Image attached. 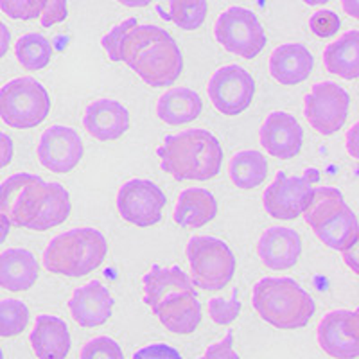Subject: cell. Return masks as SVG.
Listing matches in <instances>:
<instances>
[{"label":"cell","instance_id":"cell-10","mask_svg":"<svg viewBox=\"0 0 359 359\" xmlns=\"http://www.w3.org/2000/svg\"><path fill=\"white\" fill-rule=\"evenodd\" d=\"M208 97L219 114H243L252 104L255 95V81L252 74L239 65H226L217 69L207 85Z\"/></svg>","mask_w":359,"mask_h":359},{"label":"cell","instance_id":"cell-22","mask_svg":"<svg viewBox=\"0 0 359 359\" xmlns=\"http://www.w3.org/2000/svg\"><path fill=\"white\" fill-rule=\"evenodd\" d=\"M40 266L33 252L25 248H8L0 253V287L20 293L36 284Z\"/></svg>","mask_w":359,"mask_h":359},{"label":"cell","instance_id":"cell-30","mask_svg":"<svg viewBox=\"0 0 359 359\" xmlns=\"http://www.w3.org/2000/svg\"><path fill=\"white\" fill-rule=\"evenodd\" d=\"M345 207L347 203L341 191L334 187H314L309 205L304 210V217H306V223L314 230L318 229L320 224L338 216Z\"/></svg>","mask_w":359,"mask_h":359},{"label":"cell","instance_id":"cell-17","mask_svg":"<svg viewBox=\"0 0 359 359\" xmlns=\"http://www.w3.org/2000/svg\"><path fill=\"white\" fill-rule=\"evenodd\" d=\"M83 126L101 142L117 140L130 130V111L115 99H97L86 108Z\"/></svg>","mask_w":359,"mask_h":359},{"label":"cell","instance_id":"cell-35","mask_svg":"<svg viewBox=\"0 0 359 359\" xmlns=\"http://www.w3.org/2000/svg\"><path fill=\"white\" fill-rule=\"evenodd\" d=\"M79 359H124L123 348L110 336H97L83 345Z\"/></svg>","mask_w":359,"mask_h":359},{"label":"cell","instance_id":"cell-4","mask_svg":"<svg viewBox=\"0 0 359 359\" xmlns=\"http://www.w3.org/2000/svg\"><path fill=\"white\" fill-rule=\"evenodd\" d=\"M108 255L107 237L97 229H72L56 236L43 252L47 271L65 277H85L104 262Z\"/></svg>","mask_w":359,"mask_h":359},{"label":"cell","instance_id":"cell-26","mask_svg":"<svg viewBox=\"0 0 359 359\" xmlns=\"http://www.w3.org/2000/svg\"><path fill=\"white\" fill-rule=\"evenodd\" d=\"M327 70L338 78L354 81L359 76V31H348L323 50Z\"/></svg>","mask_w":359,"mask_h":359},{"label":"cell","instance_id":"cell-7","mask_svg":"<svg viewBox=\"0 0 359 359\" xmlns=\"http://www.w3.org/2000/svg\"><path fill=\"white\" fill-rule=\"evenodd\" d=\"M217 43L245 60L259 56L268 43L264 27L252 9L233 6L223 11L214 25Z\"/></svg>","mask_w":359,"mask_h":359},{"label":"cell","instance_id":"cell-20","mask_svg":"<svg viewBox=\"0 0 359 359\" xmlns=\"http://www.w3.org/2000/svg\"><path fill=\"white\" fill-rule=\"evenodd\" d=\"M153 314H156L168 331L175 334H191L201 322V304L196 293H172L163 298Z\"/></svg>","mask_w":359,"mask_h":359},{"label":"cell","instance_id":"cell-11","mask_svg":"<svg viewBox=\"0 0 359 359\" xmlns=\"http://www.w3.org/2000/svg\"><path fill=\"white\" fill-rule=\"evenodd\" d=\"M351 95L332 81H322L306 95V118L322 135H334L347 121Z\"/></svg>","mask_w":359,"mask_h":359},{"label":"cell","instance_id":"cell-42","mask_svg":"<svg viewBox=\"0 0 359 359\" xmlns=\"http://www.w3.org/2000/svg\"><path fill=\"white\" fill-rule=\"evenodd\" d=\"M13 153H15V144H13L11 137L0 131V169L8 168L11 163Z\"/></svg>","mask_w":359,"mask_h":359},{"label":"cell","instance_id":"cell-25","mask_svg":"<svg viewBox=\"0 0 359 359\" xmlns=\"http://www.w3.org/2000/svg\"><path fill=\"white\" fill-rule=\"evenodd\" d=\"M203 110V102L198 92L191 88H172L160 95L156 102V115L169 126H180L196 121Z\"/></svg>","mask_w":359,"mask_h":359},{"label":"cell","instance_id":"cell-49","mask_svg":"<svg viewBox=\"0 0 359 359\" xmlns=\"http://www.w3.org/2000/svg\"><path fill=\"white\" fill-rule=\"evenodd\" d=\"M302 2L307 6H323V4H329L331 0H302Z\"/></svg>","mask_w":359,"mask_h":359},{"label":"cell","instance_id":"cell-37","mask_svg":"<svg viewBox=\"0 0 359 359\" xmlns=\"http://www.w3.org/2000/svg\"><path fill=\"white\" fill-rule=\"evenodd\" d=\"M309 27L313 31L314 36L318 38H331L341 27V20L336 15L334 11H329V9H320L309 18Z\"/></svg>","mask_w":359,"mask_h":359},{"label":"cell","instance_id":"cell-5","mask_svg":"<svg viewBox=\"0 0 359 359\" xmlns=\"http://www.w3.org/2000/svg\"><path fill=\"white\" fill-rule=\"evenodd\" d=\"M49 111V92L34 78H15L0 88V118L15 130L38 126Z\"/></svg>","mask_w":359,"mask_h":359},{"label":"cell","instance_id":"cell-45","mask_svg":"<svg viewBox=\"0 0 359 359\" xmlns=\"http://www.w3.org/2000/svg\"><path fill=\"white\" fill-rule=\"evenodd\" d=\"M341 6L348 17L352 18L359 17V0H341Z\"/></svg>","mask_w":359,"mask_h":359},{"label":"cell","instance_id":"cell-33","mask_svg":"<svg viewBox=\"0 0 359 359\" xmlns=\"http://www.w3.org/2000/svg\"><path fill=\"white\" fill-rule=\"evenodd\" d=\"M29 323V309L22 300H0V338H13L25 331Z\"/></svg>","mask_w":359,"mask_h":359},{"label":"cell","instance_id":"cell-28","mask_svg":"<svg viewBox=\"0 0 359 359\" xmlns=\"http://www.w3.org/2000/svg\"><path fill=\"white\" fill-rule=\"evenodd\" d=\"M314 233L329 248L336 250V252H345L358 245V217L351 208L345 207L338 216L320 224L318 229H314Z\"/></svg>","mask_w":359,"mask_h":359},{"label":"cell","instance_id":"cell-31","mask_svg":"<svg viewBox=\"0 0 359 359\" xmlns=\"http://www.w3.org/2000/svg\"><path fill=\"white\" fill-rule=\"evenodd\" d=\"M53 45L43 34L29 33L18 38L15 45V54L17 60L25 70L36 72V70L45 69L50 63L53 57Z\"/></svg>","mask_w":359,"mask_h":359},{"label":"cell","instance_id":"cell-50","mask_svg":"<svg viewBox=\"0 0 359 359\" xmlns=\"http://www.w3.org/2000/svg\"><path fill=\"white\" fill-rule=\"evenodd\" d=\"M0 359H4V352H2V348H0Z\"/></svg>","mask_w":359,"mask_h":359},{"label":"cell","instance_id":"cell-8","mask_svg":"<svg viewBox=\"0 0 359 359\" xmlns=\"http://www.w3.org/2000/svg\"><path fill=\"white\" fill-rule=\"evenodd\" d=\"M320 182V171L306 169L302 176H287L278 171L275 180L262 194L266 212L275 219L291 221L302 216L313 196L314 185Z\"/></svg>","mask_w":359,"mask_h":359},{"label":"cell","instance_id":"cell-13","mask_svg":"<svg viewBox=\"0 0 359 359\" xmlns=\"http://www.w3.org/2000/svg\"><path fill=\"white\" fill-rule=\"evenodd\" d=\"M36 153L45 169L56 175H65L81 162L85 146L74 128L54 124L41 133Z\"/></svg>","mask_w":359,"mask_h":359},{"label":"cell","instance_id":"cell-9","mask_svg":"<svg viewBox=\"0 0 359 359\" xmlns=\"http://www.w3.org/2000/svg\"><path fill=\"white\" fill-rule=\"evenodd\" d=\"M47 182L31 172H17L0 184V214H4L11 224L29 229L38 212Z\"/></svg>","mask_w":359,"mask_h":359},{"label":"cell","instance_id":"cell-32","mask_svg":"<svg viewBox=\"0 0 359 359\" xmlns=\"http://www.w3.org/2000/svg\"><path fill=\"white\" fill-rule=\"evenodd\" d=\"M169 8L171 9L163 18L184 31L200 29L208 13L207 0H169Z\"/></svg>","mask_w":359,"mask_h":359},{"label":"cell","instance_id":"cell-23","mask_svg":"<svg viewBox=\"0 0 359 359\" xmlns=\"http://www.w3.org/2000/svg\"><path fill=\"white\" fill-rule=\"evenodd\" d=\"M172 293H196L194 284L178 266L162 268L153 264L151 269L144 275V302L155 311L163 298Z\"/></svg>","mask_w":359,"mask_h":359},{"label":"cell","instance_id":"cell-38","mask_svg":"<svg viewBox=\"0 0 359 359\" xmlns=\"http://www.w3.org/2000/svg\"><path fill=\"white\" fill-rule=\"evenodd\" d=\"M137 24H139L137 18H128V20H123L121 24H117L114 29H111L110 33L102 36L101 40L102 49L107 50L108 57H110L111 62H118V50H121V45H123L124 36H126L128 31H130L131 27H135Z\"/></svg>","mask_w":359,"mask_h":359},{"label":"cell","instance_id":"cell-18","mask_svg":"<svg viewBox=\"0 0 359 359\" xmlns=\"http://www.w3.org/2000/svg\"><path fill=\"white\" fill-rule=\"evenodd\" d=\"M257 253L262 264L273 271L290 269L300 259L302 239L287 226H271L259 239Z\"/></svg>","mask_w":359,"mask_h":359},{"label":"cell","instance_id":"cell-34","mask_svg":"<svg viewBox=\"0 0 359 359\" xmlns=\"http://www.w3.org/2000/svg\"><path fill=\"white\" fill-rule=\"evenodd\" d=\"M241 313V300L237 290L232 291V297L224 300L221 297H214L208 300V316L217 325H230L237 320Z\"/></svg>","mask_w":359,"mask_h":359},{"label":"cell","instance_id":"cell-43","mask_svg":"<svg viewBox=\"0 0 359 359\" xmlns=\"http://www.w3.org/2000/svg\"><path fill=\"white\" fill-rule=\"evenodd\" d=\"M9 43H11V31H9L4 22H0V60L8 53Z\"/></svg>","mask_w":359,"mask_h":359},{"label":"cell","instance_id":"cell-27","mask_svg":"<svg viewBox=\"0 0 359 359\" xmlns=\"http://www.w3.org/2000/svg\"><path fill=\"white\" fill-rule=\"evenodd\" d=\"M70 210H72V203H70L69 191L62 184L50 182L47 184L43 200L38 207L33 223L29 224V230L45 232V230L54 229L57 224L65 223L67 217L70 216Z\"/></svg>","mask_w":359,"mask_h":359},{"label":"cell","instance_id":"cell-46","mask_svg":"<svg viewBox=\"0 0 359 359\" xmlns=\"http://www.w3.org/2000/svg\"><path fill=\"white\" fill-rule=\"evenodd\" d=\"M9 230H11V221L4 214H0V245L8 239Z\"/></svg>","mask_w":359,"mask_h":359},{"label":"cell","instance_id":"cell-3","mask_svg":"<svg viewBox=\"0 0 359 359\" xmlns=\"http://www.w3.org/2000/svg\"><path fill=\"white\" fill-rule=\"evenodd\" d=\"M253 309L269 325L293 331L302 329L314 316L313 297L290 277H266L253 286Z\"/></svg>","mask_w":359,"mask_h":359},{"label":"cell","instance_id":"cell-15","mask_svg":"<svg viewBox=\"0 0 359 359\" xmlns=\"http://www.w3.org/2000/svg\"><path fill=\"white\" fill-rule=\"evenodd\" d=\"M261 146L275 158L290 160L302 149L304 130L297 118L287 111H273L262 123Z\"/></svg>","mask_w":359,"mask_h":359},{"label":"cell","instance_id":"cell-6","mask_svg":"<svg viewBox=\"0 0 359 359\" xmlns=\"http://www.w3.org/2000/svg\"><path fill=\"white\" fill-rule=\"evenodd\" d=\"M191 280L205 291H219L236 273V257L229 245L217 237L196 236L187 243Z\"/></svg>","mask_w":359,"mask_h":359},{"label":"cell","instance_id":"cell-41","mask_svg":"<svg viewBox=\"0 0 359 359\" xmlns=\"http://www.w3.org/2000/svg\"><path fill=\"white\" fill-rule=\"evenodd\" d=\"M133 359H184L175 347L168 343H151L139 348L133 354Z\"/></svg>","mask_w":359,"mask_h":359},{"label":"cell","instance_id":"cell-21","mask_svg":"<svg viewBox=\"0 0 359 359\" xmlns=\"http://www.w3.org/2000/svg\"><path fill=\"white\" fill-rule=\"evenodd\" d=\"M29 341L38 359H65L72 345L69 325L53 314L36 316Z\"/></svg>","mask_w":359,"mask_h":359},{"label":"cell","instance_id":"cell-47","mask_svg":"<svg viewBox=\"0 0 359 359\" xmlns=\"http://www.w3.org/2000/svg\"><path fill=\"white\" fill-rule=\"evenodd\" d=\"M343 259H345V262L348 264V268H351L354 273H358V259H355V255H352V248L343 252Z\"/></svg>","mask_w":359,"mask_h":359},{"label":"cell","instance_id":"cell-14","mask_svg":"<svg viewBox=\"0 0 359 359\" xmlns=\"http://www.w3.org/2000/svg\"><path fill=\"white\" fill-rule=\"evenodd\" d=\"M318 345L336 359H355L359 355L358 309H336L327 313L318 325Z\"/></svg>","mask_w":359,"mask_h":359},{"label":"cell","instance_id":"cell-48","mask_svg":"<svg viewBox=\"0 0 359 359\" xmlns=\"http://www.w3.org/2000/svg\"><path fill=\"white\" fill-rule=\"evenodd\" d=\"M118 4L126 6V8H146L153 0H117Z\"/></svg>","mask_w":359,"mask_h":359},{"label":"cell","instance_id":"cell-39","mask_svg":"<svg viewBox=\"0 0 359 359\" xmlns=\"http://www.w3.org/2000/svg\"><path fill=\"white\" fill-rule=\"evenodd\" d=\"M67 17H69L67 0H47L40 15L43 27H53L56 24H62V22L67 20Z\"/></svg>","mask_w":359,"mask_h":359},{"label":"cell","instance_id":"cell-2","mask_svg":"<svg viewBox=\"0 0 359 359\" xmlns=\"http://www.w3.org/2000/svg\"><path fill=\"white\" fill-rule=\"evenodd\" d=\"M156 155L163 171L178 182H207L219 175L223 165V147L216 135L198 128L168 135Z\"/></svg>","mask_w":359,"mask_h":359},{"label":"cell","instance_id":"cell-19","mask_svg":"<svg viewBox=\"0 0 359 359\" xmlns=\"http://www.w3.org/2000/svg\"><path fill=\"white\" fill-rule=\"evenodd\" d=\"M268 67L275 81L293 86L309 78L314 67V57L306 45L284 43L271 53Z\"/></svg>","mask_w":359,"mask_h":359},{"label":"cell","instance_id":"cell-16","mask_svg":"<svg viewBox=\"0 0 359 359\" xmlns=\"http://www.w3.org/2000/svg\"><path fill=\"white\" fill-rule=\"evenodd\" d=\"M69 309L78 325L99 327L107 323L114 309V297L99 280H92L74 291L69 300Z\"/></svg>","mask_w":359,"mask_h":359},{"label":"cell","instance_id":"cell-40","mask_svg":"<svg viewBox=\"0 0 359 359\" xmlns=\"http://www.w3.org/2000/svg\"><path fill=\"white\" fill-rule=\"evenodd\" d=\"M200 359H241L239 354L233 351V332L229 331L221 341L208 345Z\"/></svg>","mask_w":359,"mask_h":359},{"label":"cell","instance_id":"cell-24","mask_svg":"<svg viewBox=\"0 0 359 359\" xmlns=\"http://www.w3.org/2000/svg\"><path fill=\"white\" fill-rule=\"evenodd\" d=\"M217 216V201L207 189L192 187L180 192L175 207V221L185 229H201Z\"/></svg>","mask_w":359,"mask_h":359},{"label":"cell","instance_id":"cell-12","mask_svg":"<svg viewBox=\"0 0 359 359\" xmlns=\"http://www.w3.org/2000/svg\"><path fill=\"white\" fill-rule=\"evenodd\" d=\"M168 200L162 189L149 180H130L117 194V210L124 221L146 229L160 223Z\"/></svg>","mask_w":359,"mask_h":359},{"label":"cell","instance_id":"cell-1","mask_svg":"<svg viewBox=\"0 0 359 359\" xmlns=\"http://www.w3.org/2000/svg\"><path fill=\"white\" fill-rule=\"evenodd\" d=\"M118 62H124L153 88L171 86L184 70V54L171 33L155 24H137L124 36Z\"/></svg>","mask_w":359,"mask_h":359},{"label":"cell","instance_id":"cell-44","mask_svg":"<svg viewBox=\"0 0 359 359\" xmlns=\"http://www.w3.org/2000/svg\"><path fill=\"white\" fill-rule=\"evenodd\" d=\"M358 130L359 126L354 124L347 133V151L352 158H358Z\"/></svg>","mask_w":359,"mask_h":359},{"label":"cell","instance_id":"cell-29","mask_svg":"<svg viewBox=\"0 0 359 359\" xmlns=\"http://www.w3.org/2000/svg\"><path fill=\"white\" fill-rule=\"evenodd\" d=\"M229 172L236 187L248 191L259 187L264 182L268 176V162L262 153L246 149L233 155Z\"/></svg>","mask_w":359,"mask_h":359},{"label":"cell","instance_id":"cell-36","mask_svg":"<svg viewBox=\"0 0 359 359\" xmlns=\"http://www.w3.org/2000/svg\"><path fill=\"white\" fill-rule=\"evenodd\" d=\"M47 0H0V9L13 20H34L40 18Z\"/></svg>","mask_w":359,"mask_h":359}]
</instances>
